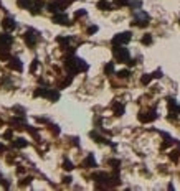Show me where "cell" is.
<instances>
[{
	"label": "cell",
	"mask_w": 180,
	"mask_h": 191,
	"mask_svg": "<svg viewBox=\"0 0 180 191\" xmlns=\"http://www.w3.org/2000/svg\"><path fill=\"white\" fill-rule=\"evenodd\" d=\"M65 64H66V69L69 71V74H71V76L78 74L79 71H88V68H89V66H88L83 60H79V58H74V56H69V58H66Z\"/></svg>",
	"instance_id": "cell-1"
},
{
	"label": "cell",
	"mask_w": 180,
	"mask_h": 191,
	"mask_svg": "<svg viewBox=\"0 0 180 191\" xmlns=\"http://www.w3.org/2000/svg\"><path fill=\"white\" fill-rule=\"evenodd\" d=\"M113 53H114V58H116V61H119V63H129V60H131L129 50H127V48H124V45L114 46V48H113Z\"/></svg>",
	"instance_id": "cell-2"
},
{
	"label": "cell",
	"mask_w": 180,
	"mask_h": 191,
	"mask_svg": "<svg viewBox=\"0 0 180 191\" xmlns=\"http://www.w3.org/2000/svg\"><path fill=\"white\" fill-rule=\"evenodd\" d=\"M149 18L150 17L145 13V12H137L136 13V17H134V21H132V25L134 26H147L149 25Z\"/></svg>",
	"instance_id": "cell-3"
},
{
	"label": "cell",
	"mask_w": 180,
	"mask_h": 191,
	"mask_svg": "<svg viewBox=\"0 0 180 191\" xmlns=\"http://www.w3.org/2000/svg\"><path fill=\"white\" fill-rule=\"evenodd\" d=\"M131 31H124V33H117V35L113 38V46H117V45H126V43H129L131 41Z\"/></svg>",
	"instance_id": "cell-4"
},
{
	"label": "cell",
	"mask_w": 180,
	"mask_h": 191,
	"mask_svg": "<svg viewBox=\"0 0 180 191\" xmlns=\"http://www.w3.org/2000/svg\"><path fill=\"white\" fill-rule=\"evenodd\" d=\"M157 119V114H155V109H152V111L149 112H140L139 114V120L142 122V124H147V122H152Z\"/></svg>",
	"instance_id": "cell-5"
},
{
	"label": "cell",
	"mask_w": 180,
	"mask_h": 191,
	"mask_svg": "<svg viewBox=\"0 0 180 191\" xmlns=\"http://www.w3.org/2000/svg\"><path fill=\"white\" fill-rule=\"evenodd\" d=\"M36 40H38V35H36L35 30H28L25 33V41L28 46H35L36 45Z\"/></svg>",
	"instance_id": "cell-6"
},
{
	"label": "cell",
	"mask_w": 180,
	"mask_h": 191,
	"mask_svg": "<svg viewBox=\"0 0 180 191\" xmlns=\"http://www.w3.org/2000/svg\"><path fill=\"white\" fill-rule=\"evenodd\" d=\"M53 21L58 23V25H71L68 15H65V13H55V15H53Z\"/></svg>",
	"instance_id": "cell-7"
},
{
	"label": "cell",
	"mask_w": 180,
	"mask_h": 191,
	"mask_svg": "<svg viewBox=\"0 0 180 191\" xmlns=\"http://www.w3.org/2000/svg\"><path fill=\"white\" fill-rule=\"evenodd\" d=\"M167 101H169V111H170V114L177 116V114L180 112V106H177V102H175L174 99H172V97H169Z\"/></svg>",
	"instance_id": "cell-8"
},
{
	"label": "cell",
	"mask_w": 180,
	"mask_h": 191,
	"mask_svg": "<svg viewBox=\"0 0 180 191\" xmlns=\"http://www.w3.org/2000/svg\"><path fill=\"white\" fill-rule=\"evenodd\" d=\"M83 166H84V168H94V166H96V160H94V156L93 155H88L86 160L83 161Z\"/></svg>",
	"instance_id": "cell-9"
},
{
	"label": "cell",
	"mask_w": 180,
	"mask_h": 191,
	"mask_svg": "<svg viewBox=\"0 0 180 191\" xmlns=\"http://www.w3.org/2000/svg\"><path fill=\"white\" fill-rule=\"evenodd\" d=\"M96 7H98L99 10H113V5L109 3L108 0H99L98 3H96Z\"/></svg>",
	"instance_id": "cell-10"
},
{
	"label": "cell",
	"mask_w": 180,
	"mask_h": 191,
	"mask_svg": "<svg viewBox=\"0 0 180 191\" xmlns=\"http://www.w3.org/2000/svg\"><path fill=\"white\" fill-rule=\"evenodd\" d=\"M2 26H3L5 30H13L17 26V23L12 20V18H5V20H2Z\"/></svg>",
	"instance_id": "cell-11"
},
{
	"label": "cell",
	"mask_w": 180,
	"mask_h": 191,
	"mask_svg": "<svg viewBox=\"0 0 180 191\" xmlns=\"http://www.w3.org/2000/svg\"><path fill=\"white\" fill-rule=\"evenodd\" d=\"M10 68L12 69H17V71H22L23 69V64L20 63L18 58H13V60H10Z\"/></svg>",
	"instance_id": "cell-12"
},
{
	"label": "cell",
	"mask_w": 180,
	"mask_h": 191,
	"mask_svg": "<svg viewBox=\"0 0 180 191\" xmlns=\"http://www.w3.org/2000/svg\"><path fill=\"white\" fill-rule=\"evenodd\" d=\"M113 109H114V114H116V116H122L124 114V106L122 104H119V102H114Z\"/></svg>",
	"instance_id": "cell-13"
},
{
	"label": "cell",
	"mask_w": 180,
	"mask_h": 191,
	"mask_svg": "<svg viewBox=\"0 0 180 191\" xmlns=\"http://www.w3.org/2000/svg\"><path fill=\"white\" fill-rule=\"evenodd\" d=\"M18 5H20L22 8H28V10H30L31 5H33V2H31V0H18Z\"/></svg>",
	"instance_id": "cell-14"
},
{
	"label": "cell",
	"mask_w": 180,
	"mask_h": 191,
	"mask_svg": "<svg viewBox=\"0 0 180 191\" xmlns=\"http://www.w3.org/2000/svg\"><path fill=\"white\" fill-rule=\"evenodd\" d=\"M152 79H154V74H144L142 78H140V82H142L144 86H147Z\"/></svg>",
	"instance_id": "cell-15"
},
{
	"label": "cell",
	"mask_w": 180,
	"mask_h": 191,
	"mask_svg": "<svg viewBox=\"0 0 180 191\" xmlns=\"http://www.w3.org/2000/svg\"><path fill=\"white\" fill-rule=\"evenodd\" d=\"M26 143H28V142H26L25 138H17V140L13 142V145H15L17 148H23V147H26Z\"/></svg>",
	"instance_id": "cell-16"
},
{
	"label": "cell",
	"mask_w": 180,
	"mask_h": 191,
	"mask_svg": "<svg viewBox=\"0 0 180 191\" xmlns=\"http://www.w3.org/2000/svg\"><path fill=\"white\" fill-rule=\"evenodd\" d=\"M129 76H131V71H129V69H121V71H117V78H121V79H127Z\"/></svg>",
	"instance_id": "cell-17"
},
{
	"label": "cell",
	"mask_w": 180,
	"mask_h": 191,
	"mask_svg": "<svg viewBox=\"0 0 180 191\" xmlns=\"http://www.w3.org/2000/svg\"><path fill=\"white\" fill-rule=\"evenodd\" d=\"M104 73L108 76H111L114 73V63H108V64L104 66Z\"/></svg>",
	"instance_id": "cell-18"
},
{
	"label": "cell",
	"mask_w": 180,
	"mask_h": 191,
	"mask_svg": "<svg viewBox=\"0 0 180 191\" xmlns=\"http://www.w3.org/2000/svg\"><path fill=\"white\" fill-rule=\"evenodd\" d=\"M129 3H131L129 0H114L113 5L114 7H126V5H129Z\"/></svg>",
	"instance_id": "cell-19"
},
{
	"label": "cell",
	"mask_w": 180,
	"mask_h": 191,
	"mask_svg": "<svg viewBox=\"0 0 180 191\" xmlns=\"http://www.w3.org/2000/svg\"><path fill=\"white\" fill-rule=\"evenodd\" d=\"M140 41H142V45H150V43H152V36L147 33V35L142 36V40H140Z\"/></svg>",
	"instance_id": "cell-20"
},
{
	"label": "cell",
	"mask_w": 180,
	"mask_h": 191,
	"mask_svg": "<svg viewBox=\"0 0 180 191\" xmlns=\"http://www.w3.org/2000/svg\"><path fill=\"white\" fill-rule=\"evenodd\" d=\"M63 168H65V170H68V171H71L74 166H73V163H71L69 160H65V161H63Z\"/></svg>",
	"instance_id": "cell-21"
},
{
	"label": "cell",
	"mask_w": 180,
	"mask_h": 191,
	"mask_svg": "<svg viewBox=\"0 0 180 191\" xmlns=\"http://www.w3.org/2000/svg\"><path fill=\"white\" fill-rule=\"evenodd\" d=\"M91 137H93V138H94L96 142H106V143H109V142H108V140H104V138H103L101 135H98L96 132H91Z\"/></svg>",
	"instance_id": "cell-22"
},
{
	"label": "cell",
	"mask_w": 180,
	"mask_h": 191,
	"mask_svg": "<svg viewBox=\"0 0 180 191\" xmlns=\"http://www.w3.org/2000/svg\"><path fill=\"white\" fill-rule=\"evenodd\" d=\"M179 150H174V152H170V160L172 161H179Z\"/></svg>",
	"instance_id": "cell-23"
},
{
	"label": "cell",
	"mask_w": 180,
	"mask_h": 191,
	"mask_svg": "<svg viewBox=\"0 0 180 191\" xmlns=\"http://www.w3.org/2000/svg\"><path fill=\"white\" fill-rule=\"evenodd\" d=\"M109 165L113 166V168H119V166H121V161L119 160H109Z\"/></svg>",
	"instance_id": "cell-24"
},
{
	"label": "cell",
	"mask_w": 180,
	"mask_h": 191,
	"mask_svg": "<svg viewBox=\"0 0 180 191\" xmlns=\"http://www.w3.org/2000/svg\"><path fill=\"white\" fill-rule=\"evenodd\" d=\"M55 2H58V3H61L63 7H66V5H69V3H73L74 0H55Z\"/></svg>",
	"instance_id": "cell-25"
},
{
	"label": "cell",
	"mask_w": 180,
	"mask_h": 191,
	"mask_svg": "<svg viewBox=\"0 0 180 191\" xmlns=\"http://www.w3.org/2000/svg\"><path fill=\"white\" fill-rule=\"evenodd\" d=\"M96 31H98V26L93 25V26H89V28H88V35H93V33H96Z\"/></svg>",
	"instance_id": "cell-26"
},
{
	"label": "cell",
	"mask_w": 180,
	"mask_h": 191,
	"mask_svg": "<svg viewBox=\"0 0 180 191\" xmlns=\"http://www.w3.org/2000/svg\"><path fill=\"white\" fill-rule=\"evenodd\" d=\"M58 43H61V45H68L69 43V38H56Z\"/></svg>",
	"instance_id": "cell-27"
},
{
	"label": "cell",
	"mask_w": 180,
	"mask_h": 191,
	"mask_svg": "<svg viewBox=\"0 0 180 191\" xmlns=\"http://www.w3.org/2000/svg\"><path fill=\"white\" fill-rule=\"evenodd\" d=\"M84 15H86V10H78L74 13V18H79V17H84Z\"/></svg>",
	"instance_id": "cell-28"
},
{
	"label": "cell",
	"mask_w": 180,
	"mask_h": 191,
	"mask_svg": "<svg viewBox=\"0 0 180 191\" xmlns=\"http://www.w3.org/2000/svg\"><path fill=\"white\" fill-rule=\"evenodd\" d=\"M154 78H162V71H160V69H157V71L154 73Z\"/></svg>",
	"instance_id": "cell-29"
},
{
	"label": "cell",
	"mask_w": 180,
	"mask_h": 191,
	"mask_svg": "<svg viewBox=\"0 0 180 191\" xmlns=\"http://www.w3.org/2000/svg\"><path fill=\"white\" fill-rule=\"evenodd\" d=\"M63 183H71V176H65V178H63Z\"/></svg>",
	"instance_id": "cell-30"
},
{
	"label": "cell",
	"mask_w": 180,
	"mask_h": 191,
	"mask_svg": "<svg viewBox=\"0 0 180 191\" xmlns=\"http://www.w3.org/2000/svg\"><path fill=\"white\" fill-rule=\"evenodd\" d=\"M5 138H8V140L12 138V130H7L5 132Z\"/></svg>",
	"instance_id": "cell-31"
},
{
	"label": "cell",
	"mask_w": 180,
	"mask_h": 191,
	"mask_svg": "<svg viewBox=\"0 0 180 191\" xmlns=\"http://www.w3.org/2000/svg\"><path fill=\"white\" fill-rule=\"evenodd\" d=\"M36 66H38V60H35V63L31 64V71H35V69H36Z\"/></svg>",
	"instance_id": "cell-32"
},
{
	"label": "cell",
	"mask_w": 180,
	"mask_h": 191,
	"mask_svg": "<svg viewBox=\"0 0 180 191\" xmlns=\"http://www.w3.org/2000/svg\"><path fill=\"white\" fill-rule=\"evenodd\" d=\"M0 152H5V147L2 145V143H0Z\"/></svg>",
	"instance_id": "cell-33"
},
{
	"label": "cell",
	"mask_w": 180,
	"mask_h": 191,
	"mask_svg": "<svg viewBox=\"0 0 180 191\" xmlns=\"http://www.w3.org/2000/svg\"><path fill=\"white\" fill-rule=\"evenodd\" d=\"M179 152H180V143H179Z\"/></svg>",
	"instance_id": "cell-34"
}]
</instances>
